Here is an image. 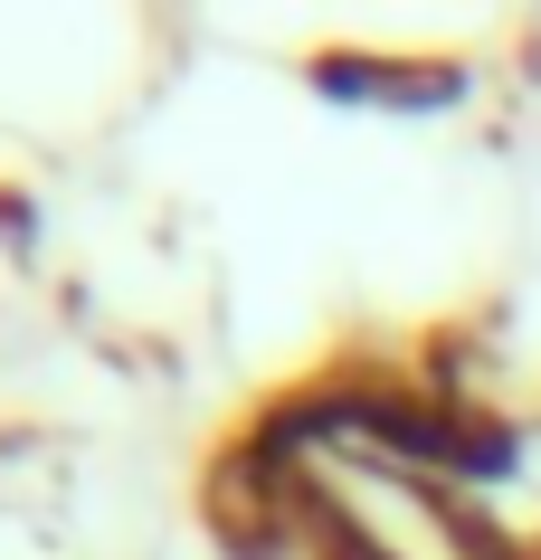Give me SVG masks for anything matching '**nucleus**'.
Listing matches in <instances>:
<instances>
[]
</instances>
